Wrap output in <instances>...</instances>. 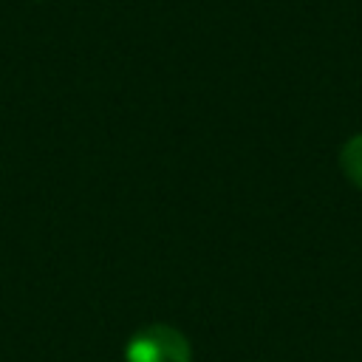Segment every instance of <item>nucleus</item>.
<instances>
[{"label": "nucleus", "mask_w": 362, "mask_h": 362, "mask_svg": "<svg viewBox=\"0 0 362 362\" xmlns=\"http://www.w3.org/2000/svg\"><path fill=\"white\" fill-rule=\"evenodd\" d=\"M124 362H192V348L178 328L153 322L127 339Z\"/></svg>", "instance_id": "1"}, {"label": "nucleus", "mask_w": 362, "mask_h": 362, "mask_svg": "<svg viewBox=\"0 0 362 362\" xmlns=\"http://www.w3.org/2000/svg\"><path fill=\"white\" fill-rule=\"evenodd\" d=\"M339 167H342L345 178H348L354 187L362 189V133L351 136V139L342 144V150H339Z\"/></svg>", "instance_id": "2"}]
</instances>
